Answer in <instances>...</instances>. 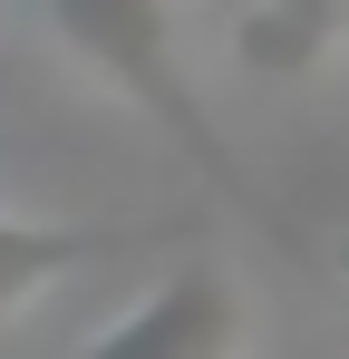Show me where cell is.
<instances>
[{
  "label": "cell",
  "mask_w": 349,
  "mask_h": 359,
  "mask_svg": "<svg viewBox=\"0 0 349 359\" xmlns=\"http://www.w3.org/2000/svg\"><path fill=\"white\" fill-rule=\"evenodd\" d=\"M39 10H49V29L107 78L116 97H136L194 156V175H214L242 214H262V184L233 165V146L214 136V117L194 107V78H184V49H174V0H39Z\"/></svg>",
  "instance_id": "obj_1"
},
{
  "label": "cell",
  "mask_w": 349,
  "mask_h": 359,
  "mask_svg": "<svg viewBox=\"0 0 349 359\" xmlns=\"http://www.w3.org/2000/svg\"><path fill=\"white\" fill-rule=\"evenodd\" d=\"M68 359H242V292L214 262H184L174 282H156L126 320H107Z\"/></svg>",
  "instance_id": "obj_2"
},
{
  "label": "cell",
  "mask_w": 349,
  "mask_h": 359,
  "mask_svg": "<svg viewBox=\"0 0 349 359\" xmlns=\"http://www.w3.org/2000/svg\"><path fill=\"white\" fill-rule=\"evenodd\" d=\"M126 243H146V224H20V214H0V330Z\"/></svg>",
  "instance_id": "obj_3"
},
{
  "label": "cell",
  "mask_w": 349,
  "mask_h": 359,
  "mask_svg": "<svg viewBox=\"0 0 349 359\" xmlns=\"http://www.w3.org/2000/svg\"><path fill=\"white\" fill-rule=\"evenodd\" d=\"M320 10H340V20H349V0H320Z\"/></svg>",
  "instance_id": "obj_4"
}]
</instances>
